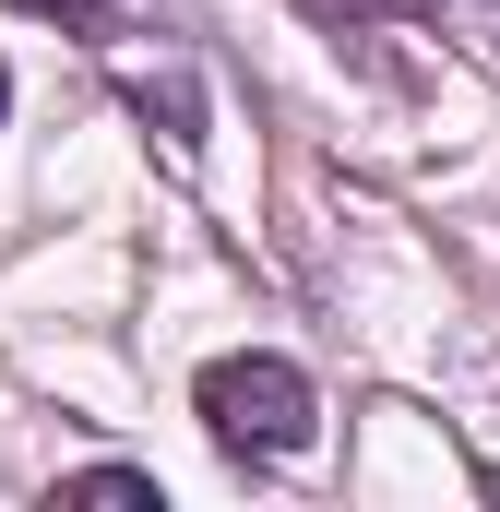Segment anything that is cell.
Here are the masks:
<instances>
[{
	"mask_svg": "<svg viewBox=\"0 0 500 512\" xmlns=\"http://www.w3.org/2000/svg\"><path fill=\"white\" fill-rule=\"evenodd\" d=\"M203 429H215V453H239V465H286V453H310L322 441V405H310V370L298 358H274V346H239V358H215L203 382Z\"/></svg>",
	"mask_w": 500,
	"mask_h": 512,
	"instance_id": "cell-1",
	"label": "cell"
},
{
	"mask_svg": "<svg viewBox=\"0 0 500 512\" xmlns=\"http://www.w3.org/2000/svg\"><path fill=\"white\" fill-rule=\"evenodd\" d=\"M131 108H143V120H167V143H179V155L203 143V108H191V84H179V72H167V84H155V72H131Z\"/></svg>",
	"mask_w": 500,
	"mask_h": 512,
	"instance_id": "cell-2",
	"label": "cell"
},
{
	"mask_svg": "<svg viewBox=\"0 0 500 512\" xmlns=\"http://www.w3.org/2000/svg\"><path fill=\"white\" fill-rule=\"evenodd\" d=\"M12 12H36V24H60V36H108V24H120V0H12Z\"/></svg>",
	"mask_w": 500,
	"mask_h": 512,
	"instance_id": "cell-3",
	"label": "cell"
},
{
	"mask_svg": "<svg viewBox=\"0 0 500 512\" xmlns=\"http://www.w3.org/2000/svg\"><path fill=\"white\" fill-rule=\"evenodd\" d=\"M310 12H322V24H405V12H429V24H441V0H310Z\"/></svg>",
	"mask_w": 500,
	"mask_h": 512,
	"instance_id": "cell-4",
	"label": "cell"
},
{
	"mask_svg": "<svg viewBox=\"0 0 500 512\" xmlns=\"http://www.w3.org/2000/svg\"><path fill=\"white\" fill-rule=\"evenodd\" d=\"M0 108H12V72H0Z\"/></svg>",
	"mask_w": 500,
	"mask_h": 512,
	"instance_id": "cell-5",
	"label": "cell"
}]
</instances>
